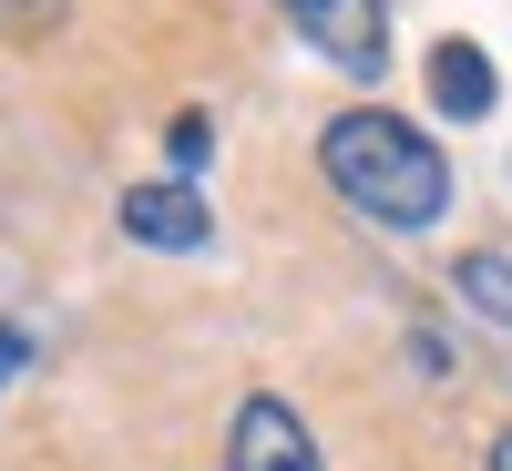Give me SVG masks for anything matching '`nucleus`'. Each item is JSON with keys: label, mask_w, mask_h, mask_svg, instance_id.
I'll return each mask as SVG.
<instances>
[{"label": "nucleus", "mask_w": 512, "mask_h": 471, "mask_svg": "<svg viewBox=\"0 0 512 471\" xmlns=\"http://www.w3.org/2000/svg\"><path fill=\"white\" fill-rule=\"evenodd\" d=\"M318 164H328V185L359 205L369 226H390V236H420L451 205V164H441V144L420 134V123H400V113H338L328 134H318Z\"/></svg>", "instance_id": "nucleus-1"}, {"label": "nucleus", "mask_w": 512, "mask_h": 471, "mask_svg": "<svg viewBox=\"0 0 512 471\" xmlns=\"http://www.w3.org/2000/svg\"><path fill=\"white\" fill-rule=\"evenodd\" d=\"M164 154H175V175H195V164H205V154H216V134H205V113H185V123H175V134H164Z\"/></svg>", "instance_id": "nucleus-8"}, {"label": "nucleus", "mask_w": 512, "mask_h": 471, "mask_svg": "<svg viewBox=\"0 0 512 471\" xmlns=\"http://www.w3.org/2000/svg\"><path fill=\"white\" fill-rule=\"evenodd\" d=\"M123 236L154 246V256H195L205 236H216V216H205L195 185H134L123 195Z\"/></svg>", "instance_id": "nucleus-4"}, {"label": "nucleus", "mask_w": 512, "mask_h": 471, "mask_svg": "<svg viewBox=\"0 0 512 471\" xmlns=\"http://www.w3.org/2000/svg\"><path fill=\"white\" fill-rule=\"evenodd\" d=\"M21 359H31V338H21V328H0V390L21 379Z\"/></svg>", "instance_id": "nucleus-9"}, {"label": "nucleus", "mask_w": 512, "mask_h": 471, "mask_svg": "<svg viewBox=\"0 0 512 471\" xmlns=\"http://www.w3.org/2000/svg\"><path fill=\"white\" fill-rule=\"evenodd\" d=\"M492 471H512V431H502V441H492Z\"/></svg>", "instance_id": "nucleus-10"}, {"label": "nucleus", "mask_w": 512, "mask_h": 471, "mask_svg": "<svg viewBox=\"0 0 512 471\" xmlns=\"http://www.w3.org/2000/svg\"><path fill=\"white\" fill-rule=\"evenodd\" d=\"M492 93H502V82H492V62H482V41H441V52H431V103H441L451 123H482Z\"/></svg>", "instance_id": "nucleus-5"}, {"label": "nucleus", "mask_w": 512, "mask_h": 471, "mask_svg": "<svg viewBox=\"0 0 512 471\" xmlns=\"http://www.w3.org/2000/svg\"><path fill=\"white\" fill-rule=\"evenodd\" d=\"M62 11H72V0H0V31H11V41H41Z\"/></svg>", "instance_id": "nucleus-7"}, {"label": "nucleus", "mask_w": 512, "mask_h": 471, "mask_svg": "<svg viewBox=\"0 0 512 471\" xmlns=\"http://www.w3.org/2000/svg\"><path fill=\"white\" fill-rule=\"evenodd\" d=\"M461 297L492 318V328H512V256L502 246H482V256H461Z\"/></svg>", "instance_id": "nucleus-6"}, {"label": "nucleus", "mask_w": 512, "mask_h": 471, "mask_svg": "<svg viewBox=\"0 0 512 471\" xmlns=\"http://www.w3.org/2000/svg\"><path fill=\"white\" fill-rule=\"evenodd\" d=\"M226 471H328V461H318L308 420H297L287 400H246L226 420Z\"/></svg>", "instance_id": "nucleus-3"}, {"label": "nucleus", "mask_w": 512, "mask_h": 471, "mask_svg": "<svg viewBox=\"0 0 512 471\" xmlns=\"http://www.w3.org/2000/svg\"><path fill=\"white\" fill-rule=\"evenodd\" d=\"M287 21L308 31L338 72H379L390 62V0H287Z\"/></svg>", "instance_id": "nucleus-2"}]
</instances>
